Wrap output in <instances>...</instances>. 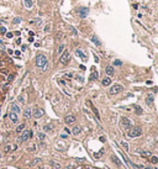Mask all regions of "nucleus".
Returning <instances> with one entry per match:
<instances>
[{"mask_svg":"<svg viewBox=\"0 0 158 169\" xmlns=\"http://www.w3.org/2000/svg\"><path fill=\"white\" fill-rule=\"evenodd\" d=\"M19 101H20L21 104H25V100H24V98H22V96H19Z\"/></svg>","mask_w":158,"mask_h":169,"instance_id":"nucleus-38","label":"nucleus"},{"mask_svg":"<svg viewBox=\"0 0 158 169\" xmlns=\"http://www.w3.org/2000/svg\"><path fill=\"white\" fill-rule=\"evenodd\" d=\"M5 35H6V37H9V38H11V37L14 36V35H13L11 32H7V34H5Z\"/></svg>","mask_w":158,"mask_h":169,"instance_id":"nucleus-39","label":"nucleus"},{"mask_svg":"<svg viewBox=\"0 0 158 169\" xmlns=\"http://www.w3.org/2000/svg\"><path fill=\"white\" fill-rule=\"evenodd\" d=\"M69 30H70V32H72V34H73V35H77V31H76V30H74V28H73V27H72V26H69Z\"/></svg>","mask_w":158,"mask_h":169,"instance_id":"nucleus-37","label":"nucleus"},{"mask_svg":"<svg viewBox=\"0 0 158 169\" xmlns=\"http://www.w3.org/2000/svg\"><path fill=\"white\" fill-rule=\"evenodd\" d=\"M120 123H121V126H122L124 128H130L131 127V121L127 117H121Z\"/></svg>","mask_w":158,"mask_h":169,"instance_id":"nucleus-7","label":"nucleus"},{"mask_svg":"<svg viewBox=\"0 0 158 169\" xmlns=\"http://www.w3.org/2000/svg\"><path fill=\"white\" fill-rule=\"evenodd\" d=\"M24 117H25V119H30V117H32V110H31L30 108L25 109V111H24Z\"/></svg>","mask_w":158,"mask_h":169,"instance_id":"nucleus-14","label":"nucleus"},{"mask_svg":"<svg viewBox=\"0 0 158 169\" xmlns=\"http://www.w3.org/2000/svg\"><path fill=\"white\" fill-rule=\"evenodd\" d=\"M7 79H9V81H10V80H13V79H14V75H10Z\"/></svg>","mask_w":158,"mask_h":169,"instance_id":"nucleus-43","label":"nucleus"},{"mask_svg":"<svg viewBox=\"0 0 158 169\" xmlns=\"http://www.w3.org/2000/svg\"><path fill=\"white\" fill-rule=\"evenodd\" d=\"M0 34H1V35H5V34H6V28H5V27H0Z\"/></svg>","mask_w":158,"mask_h":169,"instance_id":"nucleus-34","label":"nucleus"},{"mask_svg":"<svg viewBox=\"0 0 158 169\" xmlns=\"http://www.w3.org/2000/svg\"><path fill=\"white\" fill-rule=\"evenodd\" d=\"M49 165L52 167V169H62L61 163H58V162H56V161H51V162H49Z\"/></svg>","mask_w":158,"mask_h":169,"instance_id":"nucleus-12","label":"nucleus"},{"mask_svg":"<svg viewBox=\"0 0 158 169\" xmlns=\"http://www.w3.org/2000/svg\"><path fill=\"white\" fill-rule=\"evenodd\" d=\"M13 22H14V24H19V22H21V17H15V19L13 20Z\"/></svg>","mask_w":158,"mask_h":169,"instance_id":"nucleus-32","label":"nucleus"},{"mask_svg":"<svg viewBox=\"0 0 158 169\" xmlns=\"http://www.w3.org/2000/svg\"><path fill=\"white\" fill-rule=\"evenodd\" d=\"M88 13H89V9H88V7H82V9H79V17L85 19L87 15H88Z\"/></svg>","mask_w":158,"mask_h":169,"instance_id":"nucleus-10","label":"nucleus"},{"mask_svg":"<svg viewBox=\"0 0 158 169\" xmlns=\"http://www.w3.org/2000/svg\"><path fill=\"white\" fill-rule=\"evenodd\" d=\"M82 132V128H80V126H74V128H73L72 133L74 135V136H78L79 133Z\"/></svg>","mask_w":158,"mask_h":169,"instance_id":"nucleus-17","label":"nucleus"},{"mask_svg":"<svg viewBox=\"0 0 158 169\" xmlns=\"http://www.w3.org/2000/svg\"><path fill=\"white\" fill-rule=\"evenodd\" d=\"M122 90H124V87L121 84H114V85H111L110 89H109V94L110 95H116V94L121 93Z\"/></svg>","mask_w":158,"mask_h":169,"instance_id":"nucleus-4","label":"nucleus"},{"mask_svg":"<svg viewBox=\"0 0 158 169\" xmlns=\"http://www.w3.org/2000/svg\"><path fill=\"white\" fill-rule=\"evenodd\" d=\"M91 109H93V111H94V114H95V116L99 119V112H98V110L95 109V106H91Z\"/></svg>","mask_w":158,"mask_h":169,"instance_id":"nucleus-31","label":"nucleus"},{"mask_svg":"<svg viewBox=\"0 0 158 169\" xmlns=\"http://www.w3.org/2000/svg\"><path fill=\"white\" fill-rule=\"evenodd\" d=\"M153 99H154V96L151 94V95H148V98L146 99V102H147V105H152L153 104Z\"/></svg>","mask_w":158,"mask_h":169,"instance_id":"nucleus-19","label":"nucleus"},{"mask_svg":"<svg viewBox=\"0 0 158 169\" xmlns=\"http://www.w3.org/2000/svg\"><path fill=\"white\" fill-rule=\"evenodd\" d=\"M27 151H30V152H35L36 151V146L32 143L31 146H28V148H27Z\"/></svg>","mask_w":158,"mask_h":169,"instance_id":"nucleus-25","label":"nucleus"},{"mask_svg":"<svg viewBox=\"0 0 158 169\" xmlns=\"http://www.w3.org/2000/svg\"><path fill=\"white\" fill-rule=\"evenodd\" d=\"M101 84L104 87H109L110 84H111V79L109 78V77H106V78H104L103 80H101Z\"/></svg>","mask_w":158,"mask_h":169,"instance_id":"nucleus-16","label":"nucleus"},{"mask_svg":"<svg viewBox=\"0 0 158 169\" xmlns=\"http://www.w3.org/2000/svg\"><path fill=\"white\" fill-rule=\"evenodd\" d=\"M24 5H25L26 9L31 10L32 6H34V0H24Z\"/></svg>","mask_w":158,"mask_h":169,"instance_id":"nucleus-13","label":"nucleus"},{"mask_svg":"<svg viewBox=\"0 0 158 169\" xmlns=\"http://www.w3.org/2000/svg\"><path fill=\"white\" fill-rule=\"evenodd\" d=\"M91 41H93V42H94V43H95L96 46H100V42L98 41V38H96V36H93V37H91Z\"/></svg>","mask_w":158,"mask_h":169,"instance_id":"nucleus-26","label":"nucleus"},{"mask_svg":"<svg viewBox=\"0 0 158 169\" xmlns=\"http://www.w3.org/2000/svg\"><path fill=\"white\" fill-rule=\"evenodd\" d=\"M96 78V73H94V74L91 75V79H95Z\"/></svg>","mask_w":158,"mask_h":169,"instance_id":"nucleus-42","label":"nucleus"},{"mask_svg":"<svg viewBox=\"0 0 158 169\" xmlns=\"http://www.w3.org/2000/svg\"><path fill=\"white\" fill-rule=\"evenodd\" d=\"M144 169H151V168H144Z\"/></svg>","mask_w":158,"mask_h":169,"instance_id":"nucleus-46","label":"nucleus"},{"mask_svg":"<svg viewBox=\"0 0 158 169\" xmlns=\"http://www.w3.org/2000/svg\"><path fill=\"white\" fill-rule=\"evenodd\" d=\"M111 159H112V161H114L115 163H116L117 165H120V167H121V162H120V161L117 159V157H116V155H112V157H111Z\"/></svg>","mask_w":158,"mask_h":169,"instance_id":"nucleus-24","label":"nucleus"},{"mask_svg":"<svg viewBox=\"0 0 158 169\" xmlns=\"http://www.w3.org/2000/svg\"><path fill=\"white\" fill-rule=\"evenodd\" d=\"M25 126H26L25 123H21V125H19L17 127H16V132H17V133H20V132L22 131V130H25Z\"/></svg>","mask_w":158,"mask_h":169,"instance_id":"nucleus-20","label":"nucleus"},{"mask_svg":"<svg viewBox=\"0 0 158 169\" xmlns=\"http://www.w3.org/2000/svg\"><path fill=\"white\" fill-rule=\"evenodd\" d=\"M42 161H41V158H35V159L32 161V163L30 164V167H34V165H36V164H38V163H41Z\"/></svg>","mask_w":158,"mask_h":169,"instance_id":"nucleus-21","label":"nucleus"},{"mask_svg":"<svg viewBox=\"0 0 158 169\" xmlns=\"http://www.w3.org/2000/svg\"><path fill=\"white\" fill-rule=\"evenodd\" d=\"M76 54L78 56V57H80L82 59H87V56L83 53V51H80V49H76Z\"/></svg>","mask_w":158,"mask_h":169,"instance_id":"nucleus-18","label":"nucleus"},{"mask_svg":"<svg viewBox=\"0 0 158 169\" xmlns=\"http://www.w3.org/2000/svg\"><path fill=\"white\" fill-rule=\"evenodd\" d=\"M151 163H152V164H157V163H158V158L154 157V155H153V157L151 155Z\"/></svg>","mask_w":158,"mask_h":169,"instance_id":"nucleus-27","label":"nucleus"},{"mask_svg":"<svg viewBox=\"0 0 158 169\" xmlns=\"http://www.w3.org/2000/svg\"><path fill=\"white\" fill-rule=\"evenodd\" d=\"M15 54H16V56H20L21 53H20V52H19V51H15Z\"/></svg>","mask_w":158,"mask_h":169,"instance_id":"nucleus-45","label":"nucleus"},{"mask_svg":"<svg viewBox=\"0 0 158 169\" xmlns=\"http://www.w3.org/2000/svg\"><path fill=\"white\" fill-rule=\"evenodd\" d=\"M62 37H63V34L62 32H58L57 34V38H62Z\"/></svg>","mask_w":158,"mask_h":169,"instance_id":"nucleus-40","label":"nucleus"},{"mask_svg":"<svg viewBox=\"0 0 158 169\" xmlns=\"http://www.w3.org/2000/svg\"><path fill=\"white\" fill-rule=\"evenodd\" d=\"M21 136L17 138V143H22V142H26L27 140H30L32 137V131L31 130H22L21 131Z\"/></svg>","mask_w":158,"mask_h":169,"instance_id":"nucleus-2","label":"nucleus"},{"mask_svg":"<svg viewBox=\"0 0 158 169\" xmlns=\"http://www.w3.org/2000/svg\"><path fill=\"white\" fill-rule=\"evenodd\" d=\"M135 110H136V112H137L138 115H141L143 111H142V109L140 108V106H137V105H136V106H135Z\"/></svg>","mask_w":158,"mask_h":169,"instance_id":"nucleus-28","label":"nucleus"},{"mask_svg":"<svg viewBox=\"0 0 158 169\" xmlns=\"http://www.w3.org/2000/svg\"><path fill=\"white\" fill-rule=\"evenodd\" d=\"M43 130H45V132H51L52 130H53V126L52 125H46L43 127Z\"/></svg>","mask_w":158,"mask_h":169,"instance_id":"nucleus-22","label":"nucleus"},{"mask_svg":"<svg viewBox=\"0 0 158 169\" xmlns=\"http://www.w3.org/2000/svg\"><path fill=\"white\" fill-rule=\"evenodd\" d=\"M10 111H13V112H15V114H20L21 112V109H20V106L17 104H15V102H13L11 104V108H10Z\"/></svg>","mask_w":158,"mask_h":169,"instance_id":"nucleus-11","label":"nucleus"},{"mask_svg":"<svg viewBox=\"0 0 158 169\" xmlns=\"http://www.w3.org/2000/svg\"><path fill=\"white\" fill-rule=\"evenodd\" d=\"M76 121H77V119H76L74 115H67L64 117V123L66 125H73V123H76Z\"/></svg>","mask_w":158,"mask_h":169,"instance_id":"nucleus-6","label":"nucleus"},{"mask_svg":"<svg viewBox=\"0 0 158 169\" xmlns=\"http://www.w3.org/2000/svg\"><path fill=\"white\" fill-rule=\"evenodd\" d=\"M11 149H13V148H11L10 146H5V152H6V153H9V152L11 151Z\"/></svg>","mask_w":158,"mask_h":169,"instance_id":"nucleus-36","label":"nucleus"},{"mask_svg":"<svg viewBox=\"0 0 158 169\" xmlns=\"http://www.w3.org/2000/svg\"><path fill=\"white\" fill-rule=\"evenodd\" d=\"M48 64V61H47V57L45 54H38L36 57V66L38 68H42V69H46Z\"/></svg>","mask_w":158,"mask_h":169,"instance_id":"nucleus-1","label":"nucleus"},{"mask_svg":"<svg viewBox=\"0 0 158 169\" xmlns=\"http://www.w3.org/2000/svg\"><path fill=\"white\" fill-rule=\"evenodd\" d=\"M37 137H38V140L43 141V140L46 138V135H45L43 132H38V133H37Z\"/></svg>","mask_w":158,"mask_h":169,"instance_id":"nucleus-23","label":"nucleus"},{"mask_svg":"<svg viewBox=\"0 0 158 169\" xmlns=\"http://www.w3.org/2000/svg\"><path fill=\"white\" fill-rule=\"evenodd\" d=\"M76 168V165H70V167H67L66 169H74Z\"/></svg>","mask_w":158,"mask_h":169,"instance_id":"nucleus-41","label":"nucleus"},{"mask_svg":"<svg viewBox=\"0 0 158 169\" xmlns=\"http://www.w3.org/2000/svg\"><path fill=\"white\" fill-rule=\"evenodd\" d=\"M114 64H115V66H122V62L119 61V59H116V61L114 62Z\"/></svg>","mask_w":158,"mask_h":169,"instance_id":"nucleus-33","label":"nucleus"},{"mask_svg":"<svg viewBox=\"0 0 158 169\" xmlns=\"http://www.w3.org/2000/svg\"><path fill=\"white\" fill-rule=\"evenodd\" d=\"M142 135V130L141 127H130L129 128V132H127V136L131 137V138H136V137H140Z\"/></svg>","mask_w":158,"mask_h":169,"instance_id":"nucleus-3","label":"nucleus"},{"mask_svg":"<svg viewBox=\"0 0 158 169\" xmlns=\"http://www.w3.org/2000/svg\"><path fill=\"white\" fill-rule=\"evenodd\" d=\"M105 72H106V74H108L109 77L114 75V73H115V70H114V67H111V66H108L106 68H105Z\"/></svg>","mask_w":158,"mask_h":169,"instance_id":"nucleus-15","label":"nucleus"},{"mask_svg":"<svg viewBox=\"0 0 158 169\" xmlns=\"http://www.w3.org/2000/svg\"><path fill=\"white\" fill-rule=\"evenodd\" d=\"M0 158H1V154H0Z\"/></svg>","mask_w":158,"mask_h":169,"instance_id":"nucleus-47","label":"nucleus"},{"mask_svg":"<svg viewBox=\"0 0 158 169\" xmlns=\"http://www.w3.org/2000/svg\"><path fill=\"white\" fill-rule=\"evenodd\" d=\"M43 31H45V34H48L49 31H51V25H46L45 28H43Z\"/></svg>","mask_w":158,"mask_h":169,"instance_id":"nucleus-29","label":"nucleus"},{"mask_svg":"<svg viewBox=\"0 0 158 169\" xmlns=\"http://www.w3.org/2000/svg\"><path fill=\"white\" fill-rule=\"evenodd\" d=\"M43 115H45V111H43V109H36V110H35V112L32 114V116H34V117H36V119H40V117H42Z\"/></svg>","mask_w":158,"mask_h":169,"instance_id":"nucleus-9","label":"nucleus"},{"mask_svg":"<svg viewBox=\"0 0 158 169\" xmlns=\"http://www.w3.org/2000/svg\"><path fill=\"white\" fill-rule=\"evenodd\" d=\"M69 59H70V53L68 51H64L63 53H61V56H59V63L61 64H67V63L69 62Z\"/></svg>","mask_w":158,"mask_h":169,"instance_id":"nucleus-5","label":"nucleus"},{"mask_svg":"<svg viewBox=\"0 0 158 169\" xmlns=\"http://www.w3.org/2000/svg\"><path fill=\"white\" fill-rule=\"evenodd\" d=\"M63 49H64V45H59V47H58V54L61 56V53L63 52Z\"/></svg>","mask_w":158,"mask_h":169,"instance_id":"nucleus-30","label":"nucleus"},{"mask_svg":"<svg viewBox=\"0 0 158 169\" xmlns=\"http://www.w3.org/2000/svg\"><path fill=\"white\" fill-rule=\"evenodd\" d=\"M61 137H62V138H67V137H68V136H67V135H64V133H63V135H62Z\"/></svg>","mask_w":158,"mask_h":169,"instance_id":"nucleus-44","label":"nucleus"},{"mask_svg":"<svg viewBox=\"0 0 158 169\" xmlns=\"http://www.w3.org/2000/svg\"><path fill=\"white\" fill-rule=\"evenodd\" d=\"M9 119H10V121H11L13 123H17V121H19L17 114H15V112H13V111L9 112Z\"/></svg>","mask_w":158,"mask_h":169,"instance_id":"nucleus-8","label":"nucleus"},{"mask_svg":"<svg viewBox=\"0 0 158 169\" xmlns=\"http://www.w3.org/2000/svg\"><path fill=\"white\" fill-rule=\"evenodd\" d=\"M121 144L124 146V148H125V149H127V151H129V144H127V143H126V142H121Z\"/></svg>","mask_w":158,"mask_h":169,"instance_id":"nucleus-35","label":"nucleus"}]
</instances>
